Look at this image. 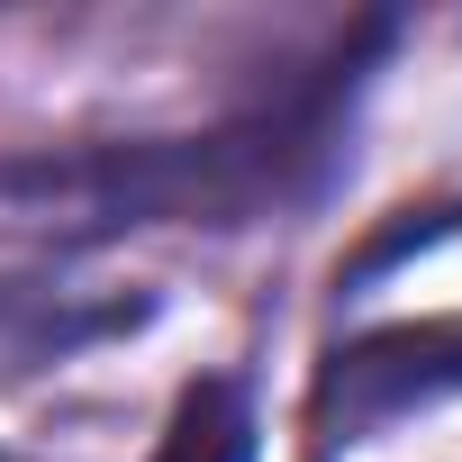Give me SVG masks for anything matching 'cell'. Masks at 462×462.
<instances>
[{
  "label": "cell",
  "mask_w": 462,
  "mask_h": 462,
  "mask_svg": "<svg viewBox=\"0 0 462 462\" xmlns=\"http://www.w3.org/2000/svg\"><path fill=\"white\" fill-rule=\"evenodd\" d=\"M444 390H462V327H390V336H363L336 354L318 417L345 435H372V426H390Z\"/></svg>",
  "instance_id": "6da1fadb"
},
{
  "label": "cell",
  "mask_w": 462,
  "mask_h": 462,
  "mask_svg": "<svg viewBox=\"0 0 462 462\" xmlns=\"http://www.w3.org/2000/svg\"><path fill=\"white\" fill-rule=\"evenodd\" d=\"M154 462H254V417H245V390L236 381H199L163 435Z\"/></svg>",
  "instance_id": "7a4b0ae2"
}]
</instances>
